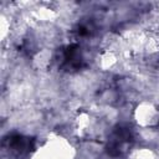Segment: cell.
<instances>
[{"instance_id": "obj_1", "label": "cell", "mask_w": 159, "mask_h": 159, "mask_svg": "<svg viewBox=\"0 0 159 159\" xmlns=\"http://www.w3.org/2000/svg\"><path fill=\"white\" fill-rule=\"evenodd\" d=\"M31 159H72V148L63 140L47 142L43 147L37 148Z\"/></svg>"}, {"instance_id": "obj_2", "label": "cell", "mask_w": 159, "mask_h": 159, "mask_svg": "<svg viewBox=\"0 0 159 159\" xmlns=\"http://www.w3.org/2000/svg\"><path fill=\"white\" fill-rule=\"evenodd\" d=\"M137 122L144 127H153L159 124V109L152 104H142L135 112Z\"/></svg>"}, {"instance_id": "obj_3", "label": "cell", "mask_w": 159, "mask_h": 159, "mask_svg": "<svg viewBox=\"0 0 159 159\" xmlns=\"http://www.w3.org/2000/svg\"><path fill=\"white\" fill-rule=\"evenodd\" d=\"M134 159H155V158H153V155L150 153H140V154L138 153Z\"/></svg>"}]
</instances>
